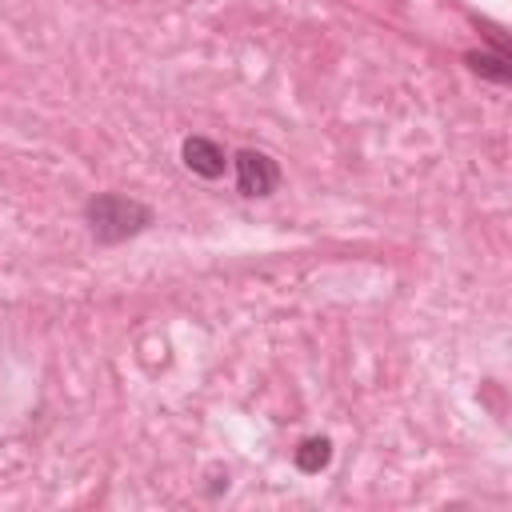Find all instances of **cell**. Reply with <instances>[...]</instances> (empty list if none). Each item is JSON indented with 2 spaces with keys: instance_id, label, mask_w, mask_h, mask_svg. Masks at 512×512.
I'll return each instance as SVG.
<instances>
[{
  "instance_id": "obj_1",
  "label": "cell",
  "mask_w": 512,
  "mask_h": 512,
  "mask_svg": "<svg viewBox=\"0 0 512 512\" xmlns=\"http://www.w3.org/2000/svg\"><path fill=\"white\" fill-rule=\"evenodd\" d=\"M84 220H88V232L96 244H120L152 224V208L132 196H120V192H96L84 204Z\"/></svg>"
},
{
  "instance_id": "obj_2",
  "label": "cell",
  "mask_w": 512,
  "mask_h": 512,
  "mask_svg": "<svg viewBox=\"0 0 512 512\" xmlns=\"http://www.w3.org/2000/svg\"><path fill=\"white\" fill-rule=\"evenodd\" d=\"M232 164H236V188H240L244 196H272V192H276L280 168H276V160H272L268 152L240 148V152L232 156Z\"/></svg>"
},
{
  "instance_id": "obj_3",
  "label": "cell",
  "mask_w": 512,
  "mask_h": 512,
  "mask_svg": "<svg viewBox=\"0 0 512 512\" xmlns=\"http://www.w3.org/2000/svg\"><path fill=\"white\" fill-rule=\"evenodd\" d=\"M180 156H184V168L196 172V176H204V180H220L224 168H228L224 148L216 140H208V136H188L180 144Z\"/></svg>"
},
{
  "instance_id": "obj_4",
  "label": "cell",
  "mask_w": 512,
  "mask_h": 512,
  "mask_svg": "<svg viewBox=\"0 0 512 512\" xmlns=\"http://www.w3.org/2000/svg\"><path fill=\"white\" fill-rule=\"evenodd\" d=\"M292 460H296V468H300V472L316 476V472H324V468H328V460H332V444H328L324 436H312V440H304V444L292 452Z\"/></svg>"
},
{
  "instance_id": "obj_5",
  "label": "cell",
  "mask_w": 512,
  "mask_h": 512,
  "mask_svg": "<svg viewBox=\"0 0 512 512\" xmlns=\"http://www.w3.org/2000/svg\"><path fill=\"white\" fill-rule=\"evenodd\" d=\"M464 60H468L472 72H480V76H488L496 84H508L512 80V68H508V56L504 52H468Z\"/></svg>"
}]
</instances>
